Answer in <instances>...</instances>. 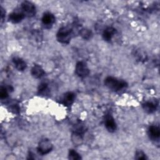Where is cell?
Instances as JSON below:
<instances>
[{"instance_id": "obj_14", "label": "cell", "mask_w": 160, "mask_h": 160, "mask_svg": "<svg viewBox=\"0 0 160 160\" xmlns=\"http://www.w3.org/2000/svg\"><path fill=\"white\" fill-rule=\"evenodd\" d=\"M12 62H13V64H14L15 68L18 71H22L27 67L26 62L22 59H21L20 58H18V57L14 58L12 59Z\"/></svg>"}, {"instance_id": "obj_22", "label": "cell", "mask_w": 160, "mask_h": 160, "mask_svg": "<svg viewBox=\"0 0 160 160\" xmlns=\"http://www.w3.org/2000/svg\"><path fill=\"white\" fill-rule=\"evenodd\" d=\"M1 21L2 22L3 19H4V14H5V12H4V9H2V8H1Z\"/></svg>"}, {"instance_id": "obj_7", "label": "cell", "mask_w": 160, "mask_h": 160, "mask_svg": "<svg viewBox=\"0 0 160 160\" xmlns=\"http://www.w3.org/2000/svg\"><path fill=\"white\" fill-rule=\"evenodd\" d=\"M54 22L55 17L52 13L46 12L43 14L42 17V22L46 28H49L51 26H52Z\"/></svg>"}, {"instance_id": "obj_21", "label": "cell", "mask_w": 160, "mask_h": 160, "mask_svg": "<svg viewBox=\"0 0 160 160\" xmlns=\"http://www.w3.org/2000/svg\"><path fill=\"white\" fill-rule=\"evenodd\" d=\"M8 96V90L5 87H1L0 89V98L1 99H6Z\"/></svg>"}, {"instance_id": "obj_16", "label": "cell", "mask_w": 160, "mask_h": 160, "mask_svg": "<svg viewBox=\"0 0 160 160\" xmlns=\"http://www.w3.org/2000/svg\"><path fill=\"white\" fill-rule=\"evenodd\" d=\"M135 56L140 61H146V59H147L146 54L143 51H142L141 49H138L136 51Z\"/></svg>"}, {"instance_id": "obj_18", "label": "cell", "mask_w": 160, "mask_h": 160, "mask_svg": "<svg viewBox=\"0 0 160 160\" xmlns=\"http://www.w3.org/2000/svg\"><path fill=\"white\" fill-rule=\"evenodd\" d=\"M68 158L69 159H72V160H78L81 159V157L79 155V154H78L74 149H69V153H68Z\"/></svg>"}, {"instance_id": "obj_5", "label": "cell", "mask_w": 160, "mask_h": 160, "mask_svg": "<svg viewBox=\"0 0 160 160\" xmlns=\"http://www.w3.org/2000/svg\"><path fill=\"white\" fill-rule=\"evenodd\" d=\"M75 72L79 78H86L89 74V69L87 64L83 61H79L76 63Z\"/></svg>"}, {"instance_id": "obj_12", "label": "cell", "mask_w": 160, "mask_h": 160, "mask_svg": "<svg viewBox=\"0 0 160 160\" xmlns=\"http://www.w3.org/2000/svg\"><path fill=\"white\" fill-rule=\"evenodd\" d=\"M116 30L112 27H108L106 28L102 32V38L104 41L109 42L111 41L114 35H115Z\"/></svg>"}, {"instance_id": "obj_8", "label": "cell", "mask_w": 160, "mask_h": 160, "mask_svg": "<svg viewBox=\"0 0 160 160\" xmlns=\"http://www.w3.org/2000/svg\"><path fill=\"white\" fill-rule=\"evenodd\" d=\"M158 106V103L156 100L154 101H149L142 104V108L147 113L151 114L156 111Z\"/></svg>"}, {"instance_id": "obj_19", "label": "cell", "mask_w": 160, "mask_h": 160, "mask_svg": "<svg viewBox=\"0 0 160 160\" xmlns=\"http://www.w3.org/2000/svg\"><path fill=\"white\" fill-rule=\"evenodd\" d=\"M48 91V86L46 82H42L38 87V91L40 94H46Z\"/></svg>"}, {"instance_id": "obj_20", "label": "cell", "mask_w": 160, "mask_h": 160, "mask_svg": "<svg viewBox=\"0 0 160 160\" xmlns=\"http://www.w3.org/2000/svg\"><path fill=\"white\" fill-rule=\"evenodd\" d=\"M135 158L136 159H139V160H144V159H147V157L143 151H142L141 150H138L136 152Z\"/></svg>"}, {"instance_id": "obj_4", "label": "cell", "mask_w": 160, "mask_h": 160, "mask_svg": "<svg viewBox=\"0 0 160 160\" xmlns=\"http://www.w3.org/2000/svg\"><path fill=\"white\" fill-rule=\"evenodd\" d=\"M21 11L24 14L28 17H33L36 12V6L30 1H25L21 3Z\"/></svg>"}, {"instance_id": "obj_13", "label": "cell", "mask_w": 160, "mask_h": 160, "mask_svg": "<svg viewBox=\"0 0 160 160\" xmlns=\"http://www.w3.org/2000/svg\"><path fill=\"white\" fill-rule=\"evenodd\" d=\"M31 74L34 78L38 79L42 77L44 75L45 72L41 66L34 64L31 70Z\"/></svg>"}, {"instance_id": "obj_3", "label": "cell", "mask_w": 160, "mask_h": 160, "mask_svg": "<svg viewBox=\"0 0 160 160\" xmlns=\"http://www.w3.org/2000/svg\"><path fill=\"white\" fill-rule=\"evenodd\" d=\"M53 145L50 140L48 139H42L38 143V151L41 155L47 154L52 149Z\"/></svg>"}, {"instance_id": "obj_10", "label": "cell", "mask_w": 160, "mask_h": 160, "mask_svg": "<svg viewBox=\"0 0 160 160\" xmlns=\"http://www.w3.org/2000/svg\"><path fill=\"white\" fill-rule=\"evenodd\" d=\"M148 135L149 138L155 141L158 140L160 136V129L158 126L152 125L148 128Z\"/></svg>"}, {"instance_id": "obj_2", "label": "cell", "mask_w": 160, "mask_h": 160, "mask_svg": "<svg viewBox=\"0 0 160 160\" xmlns=\"http://www.w3.org/2000/svg\"><path fill=\"white\" fill-rule=\"evenodd\" d=\"M72 32V30L70 28L62 27L56 34V39L61 43L68 44L71 39Z\"/></svg>"}, {"instance_id": "obj_15", "label": "cell", "mask_w": 160, "mask_h": 160, "mask_svg": "<svg viewBox=\"0 0 160 160\" xmlns=\"http://www.w3.org/2000/svg\"><path fill=\"white\" fill-rule=\"evenodd\" d=\"M80 36L86 40L90 39L92 36V31L88 28H82L79 31Z\"/></svg>"}, {"instance_id": "obj_1", "label": "cell", "mask_w": 160, "mask_h": 160, "mask_svg": "<svg viewBox=\"0 0 160 160\" xmlns=\"http://www.w3.org/2000/svg\"><path fill=\"white\" fill-rule=\"evenodd\" d=\"M104 84L109 89L114 91L122 90L128 86V83L125 81L118 79L112 76L106 78L104 79Z\"/></svg>"}, {"instance_id": "obj_11", "label": "cell", "mask_w": 160, "mask_h": 160, "mask_svg": "<svg viewBox=\"0 0 160 160\" xmlns=\"http://www.w3.org/2000/svg\"><path fill=\"white\" fill-rule=\"evenodd\" d=\"M75 99V94L72 92H66L62 99V103L66 106H70Z\"/></svg>"}, {"instance_id": "obj_6", "label": "cell", "mask_w": 160, "mask_h": 160, "mask_svg": "<svg viewBox=\"0 0 160 160\" xmlns=\"http://www.w3.org/2000/svg\"><path fill=\"white\" fill-rule=\"evenodd\" d=\"M104 125L106 129L109 132H114L117 128V125L114 119L109 113L107 114L104 118Z\"/></svg>"}, {"instance_id": "obj_9", "label": "cell", "mask_w": 160, "mask_h": 160, "mask_svg": "<svg viewBox=\"0 0 160 160\" xmlns=\"http://www.w3.org/2000/svg\"><path fill=\"white\" fill-rule=\"evenodd\" d=\"M25 17L22 11H14L9 15V21L14 24L20 22Z\"/></svg>"}, {"instance_id": "obj_17", "label": "cell", "mask_w": 160, "mask_h": 160, "mask_svg": "<svg viewBox=\"0 0 160 160\" xmlns=\"http://www.w3.org/2000/svg\"><path fill=\"white\" fill-rule=\"evenodd\" d=\"M82 134H79L77 132H74L72 134V140L73 142L76 144H80L82 141Z\"/></svg>"}]
</instances>
